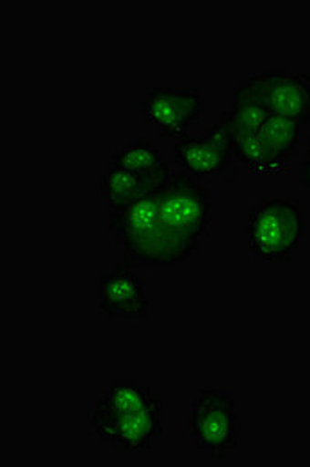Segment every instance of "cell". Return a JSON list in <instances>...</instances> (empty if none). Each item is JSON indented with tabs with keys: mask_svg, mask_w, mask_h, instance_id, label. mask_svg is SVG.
I'll list each match as a JSON object with an SVG mask.
<instances>
[{
	"mask_svg": "<svg viewBox=\"0 0 310 467\" xmlns=\"http://www.w3.org/2000/svg\"><path fill=\"white\" fill-rule=\"evenodd\" d=\"M109 165L138 173H158L166 169L167 164H164V156L160 150L151 147L150 139L140 138L127 149L114 151Z\"/></svg>",
	"mask_w": 310,
	"mask_h": 467,
	"instance_id": "13",
	"label": "cell"
},
{
	"mask_svg": "<svg viewBox=\"0 0 310 467\" xmlns=\"http://www.w3.org/2000/svg\"><path fill=\"white\" fill-rule=\"evenodd\" d=\"M303 211L298 200L268 198L248 217L246 239L250 250L265 262H289L300 246Z\"/></svg>",
	"mask_w": 310,
	"mask_h": 467,
	"instance_id": "3",
	"label": "cell"
},
{
	"mask_svg": "<svg viewBox=\"0 0 310 467\" xmlns=\"http://www.w3.org/2000/svg\"><path fill=\"white\" fill-rule=\"evenodd\" d=\"M147 284L125 264H119L98 281V307L113 319H138L150 315Z\"/></svg>",
	"mask_w": 310,
	"mask_h": 467,
	"instance_id": "8",
	"label": "cell"
},
{
	"mask_svg": "<svg viewBox=\"0 0 310 467\" xmlns=\"http://www.w3.org/2000/svg\"><path fill=\"white\" fill-rule=\"evenodd\" d=\"M259 133L279 153L290 156L300 149V125L279 114H270Z\"/></svg>",
	"mask_w": 310,
	"mask_h": 467,
	"instance_id": "15",
	"label": "cell"
},
{
	"mask_svg": "<svg viewBox=\"0 0 310 467\" xmlns=\"http://www.w3.org/2000/svg\"><path fill=\"white\" fill-rule=\"evenodd\" d=\"M186 427L197 449L222 462L237 447V400L226 388H202L189 405Z\"/></svg>",
	"mask_w": 310,
	"mask_h": 467,
	"instance_id": "4",
	"label": "cell"
},
{
	"mask_svg": "<svg viewBox=\"0 0 310 467\" xmlns=\"http://www.w3.org/2000/svg\"><path fill=\"white\" fill-rule=\"evenodd\" d=\"M150 389L133 382V380H118L105 389V393L97 400V407L109 410L114 413H140L150 404Z\"/></svg>",
	"mask_w": 310,
	"mask_h": 467,
	"instance_id": "12",
	"label": "cell"
},
{
	"mask_svg": "<svg viewBox=\"0 0 310 467\" xmlns=\"http://www.w3.org/2000/svg\"><path fill=\"white\" fill-rule=\"evenodd\" d=\"M270 114L272 112L265 108L259 107L254 101L235 92L234 109L225 112L220 123L228 130L231 136L257 133Z\"/></svg>",
	"mask_w": 310,
	"mask_h": 467,
	"instance_id": "14",
	"label": "cell"
},
{
	"mask_svg": "<svg viewBox=\"0 0 310 467\" xmlns=\"http://www.w3.org/2000/svg\"><path fill=\"white\" fill-rule=\"evenodd\" d=\"M149 125L158 128L162 138H186L188 128L198 123L203 99L197 88H153L140 103Z\"/></svg>",
	"mask_w": 310,
	"mask_h": 467,
	"instance_id": "7",
	"label": "cell"
},
{
	"mask_svg": "<svg viewBox=\"0 0 310 467\" xmlns=\"http://www.w3.org/2000/svg\"><path fill=\"white\" fill-rule=\"evenodd\" d=\"M173 150L178 164L198 176L225 173L234 156L232 139L222 123L197 138L180 139Z\"/></svg>",
	"mask_w": 310,
	"mask_h": 467,
	"instance_id": "9",
	"label": "cell"
},
{
	"mask_svg": "<svg viewBox=\"0 0 310 467\" xmlns=\"http://www.w3.org/2000/svg\"><path fill=\"white\" fill-rule=\"evenodd\" d=\"M158 220L166 244L167 265L188 261L212 222L208 187L191 173L171 171L158 193Z\"/></svg>",
	"mask_w": 310,
	"mask_h": 467,
	"instance_id": "1",
	"label": "cell"
},
{
	"mask_svg": "<svg viewBox=\"0 0 310 467\" xmlns=\"http://www.w3.org/2000/svg\"><path fill=\"white\" fill-rule=\"evenodd\" d=\"M232 139V153L246 171L261 175H283L287 171L289 156L279 153L261 133L239 134Z\"/></svg>",
	"mask_w": 310,
	"mask_h": 467,
	"instance_id": "11",
	"label": "cell"
},
{
	"mask_svg": "<svg viewBox=\"0 0 310 467\" xmlns=\"http://www.w3.org/2000/svg\"><path fill=\"white\" fill-rule=\"evenodd\" d=\"M89 431L116 449H149L162 435V402L151 399L142 411L120 414L97 407L89 413Z\"/></svg>",
	"mask_w": 310,
	"mask_h": 467,
	"instance_id": "6",
	"label": "cell"
},
{
	"mask_svg": "<svg viewBox=\"0 0 310 467\" xmlns=\"http://www.w3.org/2000/svg\"><path fill=\"white\" fill-rule=\"evenodd\" d=\"M162 186L109 209V233L122 244L123 264L129 268L169 266L158 220V193Z\"/></svg>",
	"mask_w": 310,
	"mask_h": 467,
	"instance_id": "2",
	"label": "cell"
},
{
	"mask_svg": "<svg viewBox=\"0 0 310 467\" xmlns=\"http://www.w3.org/2000/svg\"><path fill=\"white\" fill-rule=\"evenodd\" d=\"M235 92L300 127L310 123V75L267 70L250 77Z\"/></svg>",
	"mask_w": 310,
	"mask_h": 467,
	"instance_id": "5",
	"label": "cell"
},
{
	"mask_svg": "<svg viewBox=\"0 0 310 467\" xmlns=\"http://www.w3.org/2000/svg\"><path fill=\"white\" fill-rule=\"evenodd\" d=\"M301 184L307 187L310 191V138L307 140V150H305V158L301 162Z\"/></svg>",
	"mask_w": 310,
	"mask_h": 467,
	"instance_id": "16",
	"label": "cell"
},
{
	"mask_svg": "<svg viewBox=\"0 0 310 467\" xmlns=\"http://www.w3.org/2000/svg\"><path fill=\"white\" fill-rule=\"evenodd\" d=\"M171 171L169 165L158 173H138V171L109 165L108 173L102 176V193L108 206H122L145 192L164 184Z\"/></svg>",
	"mask_w": 310,
	"mask_h": 467,
	"instance_id": "10",
	"label": "cell"
}]
</instances>
